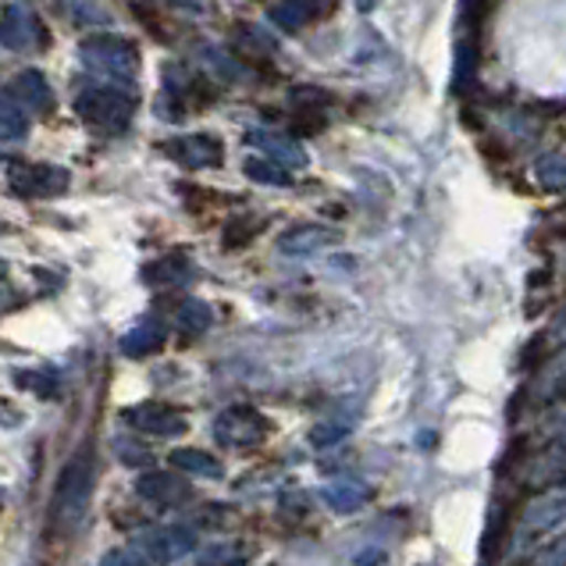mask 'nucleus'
I'll return each instance as SVG.
<instances>
[{
  "mask_svg": "<svg viewBox=\"0 0 566 566\" xmlns=\"http://www.w3.org/2000/svg\"><path fill=\"white\" fill-rule=\"evenodd\" d=\"M136 495L147 499V503H154V506H175V503H182V499H189L192 492H189V481L182 474L147 471L136 481Z\"/></svg>",
  "mask_w": 566,
  "mask_h": 566,
  "instance_id": "10",
  "label": "nucleus"
},
{
  "mask_svg": "<svg viewBox=\"0 0 566 566\" xmlns=\"http://www.w3.org/2000/svg\"><path fill=\"white\" fill-rule=\"evenodd\" d=\"M139 107V96L133 90L115 86H86L75 96V115L93 128H107V133H118L128 122H133Z\"/></svg>",
  "mask_w": 566,
  "mask_h": 566,
  "instance_id": "2",
  "label": "nucleus"
},
{
  "mask_svg": "<svg viewBox=\"0 0 566 566\" xmlns=\"http://www.w3.org/2000/svg\"><path fill=\"white\" fill-rule=\"evenodd\" d=\"M165 150L171 160H179L182 168L189 171H203V168H218L221 165V157H224V147H221V139L214 136H207V133H189V136H175L168 139Z\"/></svg>",
  "mask_w": 566,
  "mask_h": 566,
  "instance_id": "8",
  "label": "nucleus"
},
{
  "mask_svg": "<svg viewBox=\"0 0 566 566\" xmlns=\"http://www.w3.org/2000/svg\"><path fill=\"white\" fill-rule=\"evenodd\" d=\"M8 186L29 200H46V197H61L64 189L72 186L69 168L57 165H36V160H11L8 165Z\"/></svg>",
  "mask_w": 566,
  "mask_h": 566,
  "instance_id": "4",
  "label": "nucleus"
},
{
  "mask_svg": "<svg viewBox=\"0 0 566 566\" xmlns=\"http://www.w3.org/2000/svg\"><path fill=\"white\" fill-rule=\"evenodd\" d=\"M328 4H332V0H282V4L271 8V22L279 29H285V32H296L306 22L321 19V14L328 11Z\"/></svg>",
  "mask_w": 566,
  "mask_h": 566,
  "instance_id": "12",
  "label": "nucleus"
},
{
  "mask_svg": "<svg viewBox=\"0 0 566 566\" xmlns=\"http://www.w3.org/2000/svg\"><path fill=\"white\" fill-rule=\"evenodd\" d=\"M122 417H125L128 428L150 434V439H175V434L186 431L182 413L171 410V407H160V402H143V407H128Z\"/></svg>",
  "mask_w": 566,
  "mask_h": 566,
  "instance_id": "9",
  "label": "nucleus"
},
{
  "mask_svg": "<svg viewBox=\"0 0 566 566\" xmlns=\"http://www.w3.org/2000/svg\"><path fill=\"white\" fill-rule=\"evenodd\" d=\"M0 46L11 54H29L46 46V25L25 0H14L0 11Z\"/></svg>",
  "mask_w": 566,
  "mask_h": 566,
  "instance_id": "5",
  "label": "nucleus"
},
{
  "mask_svg": "<svg viewBox=\"0 0 566 566\" xmlns=\"http://www.w3.org/2000/svg\"><path fill=\"white\" fill-rule=\"evenodd\" d=\"M61 14L78 29H107L115 22V14L107 11L104 0H57Z\"/></svg>",
  "mask_w": 566,
  "mask_h": 566,
  "instance_id": "16",
  "label": "nucleus"
},
{
  "mask_svg": "<svg viewBox=\"0 0 566 566\" xmlns=\"http://www.w3.org/2000/svg\"><path fill=\"white\" fill-rule=\"evenodd\" d=\"M210 321H214V314H210V306L203 300H186L179 311H175V325H179L186 335H200L210 328Z\"/></svg>",
  "mask_w": 566,
  "mask_h": 566,
  "instance_id": "21",
  "label": "nucleus"
},
{
  "mask_svg": "<svg viewBox=\"0 0 566 566\" xmlns=\"http://www.w3.org/2000/svg\"><path fill=\"white\" fill-rule=\"evenodd\" d=\"M332 239L335 235L328 229H321V224H296V229H289L279 239V250L289 256H306V253H317L321 247H328Z\"/></svg>",
  "mask_w": 566,
  "mask_h": 566,
  "instance_id": "15",
  "label": "nucleus"
},
{
  "mask_svg": "<svg viewBox=\"0 0 566 566\" xmlns=\"http://www.w3.org/2000/svg\"><path fill=\"white\" fill-rule=\"evenodd\" d=\"M101 566H150V563L143 559L133 545H128V548H115V553H107V556L101 559Z\"/></svg>",
  "mask_w": 566,
  "mask_h": 566,
  "instance_id": "27",
  "label": "nucleus"
},
{
  "mask_svg": "<svg viewBox=\"0 0 566 566\" xmlns=\"http://www.w3.org/2000/svg\"><path fill=\"white\" fill-rule=\"evenodd\" d=\"M78 61L93 75H104L111 83H133L139 75V46L122 36H86L78 46Z\"/></svg>",
  "mask_w": 566,
  "mask_h": 566,
  "instance_id": "3",
  "label": "nucleus"
},
{
  "mask_svg": "<svg viewBox=\"0 0 566 566\" xmlns=\"http://www.w3.org/2000/svg\"><path fill=\"white\" fill-rule=\"evenodd\" d=\"M11 90L19 93V101L25 104L29 115L43 118V115H51V111H54V90H51V83H46V75L36 72V69H25V72L14 75Z\"/></svg>",
  "mask_w": 566,
  "mask_h": 566,
  "instance_id": "11",
  "label": "nucleus"
},
{
  "mask_svg": "<svg viewBox=\"0 0 566 566\" xmlns=\"http://www.w3.org/2000/svg\"><path fill=\"white\" fill-rule=\"evenodd\" d=\"M136 553L147 559L150 566H168V563H179L186 559L192 548H197V531L186 527V524H175V527H157L150 535H139L133 542Z\"/></svg>",
  "mask_w": 566,
  "mask_h": 566,
  "instance_id": "6",
  "label": "nucleus"
},
{
  "mask_svg": "<svg viewBox=\"0 0 566 566\" xmlns=\"http://www.w3.org/2000/svg\"><path fill=\"white\" fill-rule=\"evenodd\" d=\"M242 171H247L253 182H264V186H289L293 182L289 179V168H282L279 160H268V157H250L247 165H242Z\"/></svg>",
  "mask_w": 566,
  "mask_h": 566,
  "instance_id": "22",
  "label": "nucleus"
},
{
  "mask_svg": "<svg viewBox=\"0 0 566 566\" xmlns=\"http://www.w3.org/2000/svg\"><path fill=\"white\" fill-rule=\"evenodd\" d=\"M0 136L4 139H25L29 136V111L19 101V93L0 83Z\"/></svg>",
  "mask_w": 566,
  "mask_h": 566,
  "instance_id": "14",
  "label": "nucleus"
},
{
  "mask_svg": "<svg viewBox=\"0 0 566 566\" xmlns=\"http://www.w3.org/2000/svg\"><path fill=\"white\" fill-rule=\"evenodd\" d=\"M535 175H538V182H542L545 189L566 192V154H548V157H542V160H538V168H535Z\"/></svg>",
  "mask_w": 566,
  "mask_h": 566,
  "instance_id": "23",
  "label": "nucleus"
},
{
  "mask_svg": "<svg viewBox=\"0 0 566 566\" xmlns=\"http://www.w3.org/2000/svg\"><path fill=\"white\" fill-rule=\"evenodd\" d=\"M261 232V221L256 218H235L229 229H224V250H239L247 247V242Z\"/></svg>",
  "mask_w": 566,
  "mask_h": 566,
  "instance_id": "24",
  "label": "nucleus"
},
{
  "mask_svg": "<svg viewBox=\"0 0 566 566\" xmlns=\"http://www.w3.org/2000/svg\"><path fill=\"white\" fill-rule=\"evenodd\" d=\"M118 460L128 463V467H143V463H150V449L147 446H139V442H128V439H118Z\"/></svg>",
  "mask_w": 566,
  "mask_h": 566,
  "instance_id": "26",
  "label": "nucleus"
},
{
  "mask_svg": "<svg viewBox=\"0 0 566 566\" xmlns=\"http://www.w3.org/2000/svg\"><path fill=\"white\" fill-rule=\"evenodd\" d=\"M171 467L179 474H189V478H210V481H218L224 474V467L218 457H210V452L203 449H175L171 452Z\"/></svg>",
  "mask_w": 566,
  "mask_h": 566,
  "instance_id": "17",
  "label": "nucleus"
},
{
  "mask_svg": "<svg viewBox=\"0 0 566 566\" xmlns=\"http://www.w3.org/2000/svg\"><path fill=\"white\" fill-rule=\"evenodd\" d=\"M325 499H328V506H335L338 513L357 510L367 499V484H360L357 478H343V481H335L332 489L325 492Z\"/></svg>",
  "mask_w": 566,
  "mask_h": 566,
  "instance_id": "20",
  "label": "nucleus"
},
{
  "mask_svg": "<svg viewBox=\"0 0 566 566\" xmlns=\"http://www.w3.org/2000/svg\"><path fill=\"white\" fill-rule=\"evenodd\" d=\"M22 385H32L29 392H40V396H54V381L46 375H22Z\"/></svg>",
  "mask_w": 566,
  "mask_h": 566,
  "instance_id": "28",
  "label": "nucleus"
},
{
  "mask_svg": "<svg viewBox=\"0 0 566 566\" xmlns=\"http://www.w3.org/2000/svg\"><path fill=\"white\" fill-rule=\"evenodd\" d=\"M160 346H165V328H160L157 321H143V325L128 328L122 335V343H118V349L125 353V357H133V360L150 357V353H157Z\"/></svg>",
  "mask_w": 566,
  "mask_h": 566,
  "instance_id": "13",
  "label": "nucleus"
},
{
  "mask_svg": "<svg viewBox=\"0 0 566 566\" xmlns=\"http://www.w3.org/2000/svg\"><path fill=\"white\" fill-rule=\"evenodd\" d=\"M268 434V420L253 407H229L214 420V442L229 449H250Z\"/></svg>",
  "mask_w": 566,
  "mask_h": 566,
  "instance_id": "7",
  "label": "nucleus"
},
{
  "mask_svg": "<svg viewBox=\"0 0 566 566\" xmlns=\"http://www.w3.org/2000/svg\"><path fill=\"white\" fill-rule=\"evenodd\" d=\"M253 147H261V154L268 157V160H279L282 168H303L306 165V154L296 147V143H289L285 136H274V133H250L247 136Z\"/></svg>",
  "mask_w": 566,
  "mask_h": 566,
  "instance_id": "19",
  "label": "nucleus"
},
{
  "mask_svg": "<svg viewBox=\"0 0 566 566\" xmlns=\"http://www.w3.org/2000/svg\"><path fill=\"white\" fill-rule=\"evenodd\" d=\"M96 489V460L93 449H78L75 457L64 463V471L57 478V489L51 499V531L61 538H69L78 531V524L86 521L90 499Z\"/></svg>",
  "mask_w": 566,
  "mask_h": 566,
  "instance_id": "1",
  "label": "nucleus"
},
{
  "mask_svg": "<svg viewBox=\"0 0 566 566\" xmlns=\"http://www.w3.org/2000/svg\"><path fill=\"white\" fill-rule=\"evenodd\" d=\"M346 431H349V420H325V424H317L311 431V442L314 446H335Z\"/></svg>",
  "mask_w": 566,
  "mask_h": 566,
  "instance_id": "25",
  "label": "nucleus"
},
{
  "mask_svg": "<svg viewBox=\"0 0 566 566\" xmlns=\"http://www.w3.org/2000/svg\"><path fill=\"white\" fill-rule=\"evenodd\" d=\"M4 274H8V268H4V261H0V279H4Z\"/></svg>",
  "mask_w": 566,
  "mask_h": 566,
  "instance_id": "29",
  "label": "nucleus"
},
{
  "mask_svg": "<svg viewBox=\"0 0 566 566\" xmlns=\"http://www.w3.org/2000/svg\"><path fill=\"white\" fill-rule=\"evenodd\" d=\"M189 279V261L182 253H168V256H157L147 268H143V282L154 285V289H168V285H179Z\"/></svg>",
  "mask_w": 566,
  "mask_h": 566,
  "instance_id": "18",
  "label": "nucleus"
}]
</instances>
